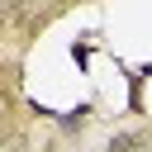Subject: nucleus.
<instances>
[{
  "label": "nucleus",
  "mask_w": 152,
  "mask_h": 152,
  "mask_svg": "<svg viewBox=\"0 0 152 152\" xmlns=\"http://www.w3.org/2000/svg\"><path fill=\"white\" fill-rule=\"evenodd\" d=\"M147 147V133L142 128H128V133H114L109 138V152H142Z\"/></svg>",
  "instance_id": "nucleus-1"
},
{
  "label": "nucleus",
  "mask_w": 152,
  "mask_h": 152,
  "mask_svg": "<svg viewBox=\"0 0 152 152\" xmlns=\"http://www.w3.org/2000/svg\"><path fill=\"white\" fill-rule=\"evenodd\" d=\"M0 28H5V10H0Z\"/></svg>",
  "instance_id": "nucleus-2"
}]
</instances>
